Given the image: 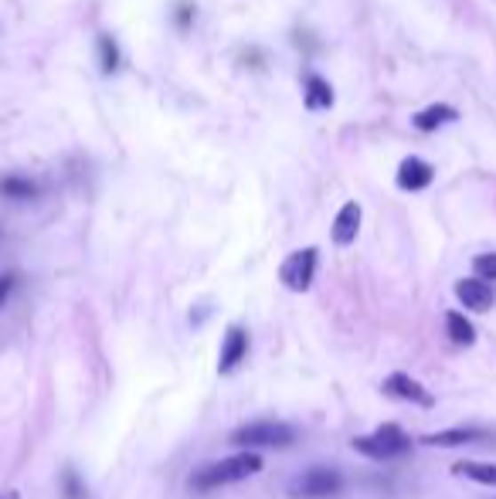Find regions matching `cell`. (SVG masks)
<instances>
[{"mask_svg":"<svg viewBox=\"0 0 496 499\" xmlns=\"http://www.w3.org/2000/svg\"><path fill=\"white\" fill-rule=\"evenodd\" d=\"M259 472H262V455L259 452H238V455H228V459L208 462V465L194 469L191 489L211 493V489H221V486H231V482L252 479Z\"/></svg>","mask_w":496,"mask_h":499,"instance_id":"obj_1","label":"cell"},{"mask_svg":"<svg viewBox=\"0 0 496 499\" xmlns=\"http://www.w3.org/2000/svg\"><path fill=\"white\" fill-rule=\"evenodd\" d=\"M350 445H354V452H361L367 459L391 462V459H401V455L412 448V439L404 435L401 424H381V428H374L371 435H357Z\"/></svg>","mask_w":496,"mask_h":499,"instance_id":"obj_2","label":"cell"},{"mask_svg":"<svg viewBox=\"0 0 496 499\" xmlns=\"http://www.w3.org/2000/svg\"><path fill=\"white\" fill-rule=\"evenodd\" d=\"M231 442L242 445L245 452H255V448H289L296 442V428L286 422H252L235 428Z\"/></svg>","mask_w":496,"mask_h":499,"instance_id":"obj_3","label":"cell"},{"mask_svg":"<svg viewBox=\"0 0 496 499\" xmlns=\"http://www.w3.org/2000/svg\"><path fill=\"white\" fill-rule=\"evenodd\" d=\"M344 476L340 469H330V465H313L306 469L303 476H296L289 486V496L292 499H333L344 493Z\"/></svg>","mask_w":496,"mask_h":499,"instance_id":"obj_4","label":"cell"},{"mask_svg":"<svg viewBox=\"0 0 496 499\" xmlns=\"http://www.w3.org/2000/svg\"><path fill=\"white\" fill-rule=\"evenodd\" d=\"M316 262H320V251L316 249L292 251L286 262H283V269H279L283 286L289 292H306V289L313 286V279H316Z\"/></svg>","mask_w":496,"mask_h":499,"instance_id":"obj_5","label":"cell"},{"mask_svg":"<svg viewBox=\"0 0 496 499\" xmlns=\"http://www.w3.org/2000/svg\"><path fill=\"white\" fill-rule=\"evenodd\" d=\"M381 387H384V394H388V398L419 404V408H436V398L428 394V387H421V381H415L412 374H401L398 370V374H391Z\"/></svg>","mask_w":496,"mask_h":499,"instance_id":"obj_6","label":"cell"},{"mask_svg":"<svg viewBox=\"0 0 496 499\" xmlns=\"http://www.w3.org/2000/svg\"><path fill=\"white\" fill-rule=\"evenodd\" d=\"M456 299L469 313H490L496 303V292L490 282H483V279L473 275V279H459L456 282Z\"/></svg>","mask_w":496,"mask_h":499,"instance_id":"obj_7","label":"cell"},{"mask_svg":"<svg viewBox=\"0 0 496 499\" xmlns=\"http://www.w3.org/2000/svg\"><path fill=\"white\" fill-rule=\"evenodd\" d=\"M248 357V333L242 327H228L218 350V374H235Z\"/></svg>","mask_w":496,"mask_h":499,"instance_id":"obj_8","label":"cell"},{"mask_svg":"<svg viewBox=\"0 0 496 499\" xmlns=\"http://www.w3.org/2000/svg\"><path fill=\"white\" fill-rule=\"evenodd\" d=\"M395 180H398L401 191H425L436 180V167L419 160V156H404L398 163V177Z\"/></svg>","mask_w":496,"mask_h":499,"instance_id":"obj_9","label":"cell"},{"mask_svg":"<svg viewBox=\"0 0 496 499\" xmlns=\"http://www.w3.org/2000/svg\"><path fill=\"white\" fill-rule=\"evenodd\" d=\"M357 231H361V204L357 201H347L344 208L337 211V218H333V228H330L333 245H340V249L354 245L357 242Z\"/></svg>","mask_w":496,"mask_h":499,"instance_id":"obj_10","label":"cell"},{"mask_svg":"<svg viewBox=\"0 0 496 499\" xmlns=\"http://www.w3.org/2000/svg\"><path fill=\"white\" fill-rule=\"evenodd\" d=\"M483 439H486V432H483V428H466V424H459V428H442V432H432V435H425L421 442L436 445V448H459V445H473V442H483Z\"/></svg>","mask_w":496,"mask_h":499,"instance_id":"obj_11","label":"cell"},{"mask_svg":"<svg viewBox=\"0 0 496 499\" xmlns=\"http://www.w3.org/2000/svg\"><path fill=\"white\" fill-rule=\"evenodd\" d=\"M459 113L452 106H445V102H436V106H428V109H421V113L412 115V126L419 130V133H436L442 126H449V123H456Z\"/></svg>","mask_w":496,"mask_h":499,"instance_id":"obj_12","label":"cell"},{"mask_svg":"<svg viewBox=\"0 0 496 499\" xmlns=\"http://www.w3.org/2000/svg\"><path fill=\"white\" fill-rule=\"evenodd\" d=\"M303 92H306V106L313 109V113H320V109H330L333 106V89H330V82L320 75H306L303 78Z\"/></svg>","mask_w":496,"mask_h":499,"instance_id":"obj_13","label":"cell"},{"mask_svg":"<svg viewBox=\"0 0 496 499\" xmlns=\"http://www.w3.org/2000/svg\"><path fill=\"white\" fill-rule=\"evenodd\" d=\"M452 472L462 476V479H473L479 486H496V465L493 462H456L452 465Z\"/></svg>","mask_w":496,"mask_h":499,"instance_id":"obj_14","label":"cell"},{"mask_svg":"<svg viewBox=\"0 0 496 499\" xmlns=\"http://www.w3.org/2000/svg\"><path fill=\"white\" fill-rule=\"evenodd\" d=\"M445 333H449V340L459 346H473L476 344V329H473V323L462 316V313H445Z\"/></svg>","mask_w":496,"mask_h":499,"instance_id":"obj_15","label":"cell"},{"mask_svg":"<svg viewBox=\"0 0 496 499\" xmlns=\"http://www.w3.org/2000/svg\"><path fill=\"white\" fill-rule=\"evenodd\" d=\"M0 194L4 197H14V201H31L38 187H35V180H28V177H4L0 180Z\"/></svg>","mask_w":496,"mask_h":499,"instance_id":"obj_16","label":"cell"},{"mask_svg":"<svg viewBox=\"0 0 496 499\" xmlns=\"http://www.w3.org/2000/svg\"><path fill=\"white\" fill-rule=\"evenodd\" d=\"M99 58H102V72H106V75H113L116 68H119V44H116L109 35L99 38Z\"/></svg>","mask_w":496,"mask_h":499,"instance_id":"obj_17","label":"cell"},{"mask_svg":"<svg viewBox=\"0 0 496 499\" xmlns=\"http://www.w3.org/2000/svg\"><path fill=\"white\" fill-rule=\"evenodd\" d=\"M473 272H476V279H483V282H496V251L476 255L473 258Z\"/></svg>","mask_w":496,"mask_h":499,"instance_id":"obj_18","label":"cell"},{"mask_svg":"<svg viewBox=\"0 0 496 499\" xmlns=\"http://www.w3.org/2000/svg\"><path fill=\"white\" fill-rule=\"evenodd\" d=\"M61 486H65V493H68V499H82L85 496V486H78V476L68 469L65 476H61Z\"/></svg>","mask_w":496,"mask_h":499,"instance_id":"obj_19","label":"cell"},{"mask_svg":"<svg viewBox=\"0 0 496 499\" xmlns=\"http://www.w3.org/2000/svg\"><path fill=\"white\" fill-rule=\"evenodd\" d=\"M11 286H14V275H0V306H4V299H7Z\"/></svg>","mask_w":496,"mask_h":499,"instance_id":"obj_20","label":"cell"},{"mask_svg":"<svg viewBox=\"0 0 496 499\" xmlns=\"http://www.w3.org/2000/svg\"><path fill=\"white\" fill-rule=\"evenodd\" d=\"M0 499H20V493H14V489H11V493H0Z\"/></svg>","mask_w":496,"mask_h":499,"instance_id":"obj_21","label":"cell"}]
</instances>
